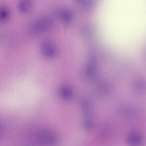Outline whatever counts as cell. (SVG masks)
I'll return each mask as SVG.
<instances>
[{"mask_svg":"<svg viewBox=\"0 0 146 146\" xmlns=\"http://www.w3.org/2000/svg\"><path fill=\"white\" fill-rule=\"evenodd\" d=\"M99 137L104 139H108L114 135V129L113 127L108 124H104L100 126L98 130Z\"/></svg>","mask_w":146,"mask_h":146,"instance_id":"cell-11","label":"cell"},{"mask_svg":"<svg viewBox=\"0 0 146 146\" xmlns=\"http://www.w3.org/2000/svg\"><path fill=\"white\" fill-rule=\"evenodd\" d=\"M80 108L86 115L90 114L94 110V104L92 100L88 97H83L80 101Z\"/></svg>","mask_w":146,"mask_h":146,"instance_id":"cell-10","label":"cell"},{"mask_svg":"<svg viewBox=\"0 0 146 146\" xmlns=\"http://www.w3.org/2000/svg\"><path fill=\"white\" fill-rule=\"evenodd\" d=\"M33 5V0H19L17 4V8L20 13L26 14L31 10Z\"/></svg>","mask_w":146,"mask_h":146,"instance_id":"cell-12","label":"cell"},{"mask_svg":"<svg viewBox=\"0 0 146 146\" xmlns=\"http://www.w3.org/2000/svg\"><path fill=\"white\" fill-rule=\"evenodd\" d=\"M3 129H4L3 125L2 123L0 121V135H1V134L2 133V132L3 131Z\"/></svg>","mask_w":146,"mask_h":146,"instance_id":"cell-18","label":"cell"},{"mask_svg":"<svg viewBox=\"0 0 146 146\" xmlns=\"http://www.w3.org/2000/svg\"><path fill=\"white\" fill-rule=\"evenodd\" d=\"M95 88L98 93L102 96L108 95L112 91V86L110 83L105 79H101L98 81L96 83Z\"/></svg>","mask_w":146,"mask_h":146,"instance_id":"cell-7","label":"cell"},{"mask_svg":"<svg viewBox=\"0 0 146 146\" xmlns=\"http://www.w3.org/2000/svg\"><path fill=\"white\" fill-rule=\"evenodd\" d=\"M80 32L83 38L90 39L95 34V27L91 23H86L82 26Z\"/></svg>","mask_w":146,"mask_h":146,"instance_id":"cell-14","label":"cell"},{"mask_svg":"<svg viewBox=\"0 0 146 146\" xmlns=\"http://www.w3.org/2000/svg\"><path fill=\"white\" fill-rule=\"evenodd\" d=\"M10 17V10L5 5L0 6V23H5Z\"/></svg>","mask_w":146,"mask_h":146,"instance_id":"cell-16","label":"cell"},{"mask_svg":"<svg viewBox=\"0 0 146 146\" xmlns=\"http://www.w3.org/2000/svg\"><path fill=\"white\" fill-rule=\"evenodd\" d=\"M73 1L81 9L85 11H90L94 7L92 0H73Z\"/></svg>","mask_w":146,"mask_h":146,"instance_id":"cell-15","label":"cell"},{"mask_svg":"<svg viewBox=\"0 0 146 146\" xmlns=\"http://www.w3.org/2000/svg\"><path fill=\"white\" fill-rule=\"evenodd\" d=\"M56 17L65 25L70 24L74 18L73 11L68 7H64L58 9L55 13Z\"/></svg>","mask_w":146,"mask_h":146,"instance_id":"cell-5","label":"cell"},{"mask_svg":"<svg viewBox=\"0 0 146 146\" xmlns=\"http://www.w3.org/2000/svg\"><path fill=\"white\" fill-rule=\"evenodd\" d=\"M143 135L140 131L134 130L128 134L126 141L130 145L137 146L141 143L143 141Z\"/></svg>","mask_w":146,"mask_h":146,"instance_id":"cell-8","label":"cell"},{"mask_svg":"<svg viewBox=\"0 0 146 146\" xmlns=\"http://www.w3.org/2000/svg\"><path fill=\"white\" fill-rule=\"evenodd\" d=\"M58 94L62 99L68 100L72 97L73 91L70 86L67 85H63L59 88Z\"/></svg>","mask_w":146,"mask_h":146,"instance_id":"cell-13","label":"cell"},{"mask_svg":"<svg viewBox=\"0 0 146 146\" xmlns=\"http://www.w3.org/2000/svg\"><path fill=\"white\" fill-rule=\"evenodd\" d=\"M119 112L122 117L127 120H136L140 115L138 108L130 103L123 104L119 108Z\"/></svg>","mask_w":146,"mask_h":146,"instance_id":"cell-3","label":"cell"},{"mask_svg":"<svg viewBox=\"0 0 146 146\" xmlns=\"http://www.w3.org/2000/svg\"><path fill=\"white\" fill-rule=\"evenodd\" d=\"M38 140L41 144L52 145L59 142V135L54 129H46L39 133Z\"/></svg>","mask_w":146,"mask_h":146,"instance_id":"cell-2","label":"cell"},{"mask_svg":"<svg viewBox=\"0 0 146 146\" xmlns=\"http://www.w3.org/2000/svg\"><path fill=\"white\" fill-rule=\"evenodd\" d=\"M132 92L137 95H141L145 91V81L143 78H137L133 81L131 84Z\"/></svg>","mask_w":146,"mask_h":146,"instance_id":"cell-9","label":"cell"},{"mask_svg":"<svg viewBox=\"0 0 146 146\" xmlns=\"http://www.w3.org/2000/svg\"><path fill=\"white\" fill-rule=\"evenodd\" d=\"M54 25L52 17L44 16L33 20L29 26V31L34 35H38L51 29Z\"/></svg>","mask_w":146,"mask_h":146,"instance_id":"cell-1","label":"cell"},{"mask_svg":"<svg viewBox=\"0 0 146 146\" xmlns=\"http://www.w3.org/2000/svg\"><path fill=\"white\" fill-rule=\"evenodd\" d=\"M40 51L42 55L48 59L53 58L57 54V48L51 41L44 42L41 46Z\"/></svg>","mask_w":146,"mask_h":146,"instance_id":"cell-6","label":"cell"},{"mask_svg":"<svg viewBox=\"0 0 146 146\" xmlns=\"http://www.w3.org/2000/svg\"><path fill=\"white\" fill-rule=\"evenodd\" d=\"M98 64L96 60L91 58L84 66L83 70V75L87 80L95 79L98 74Z\"/></svg>","mask_w":146,"mask_h":146,"instance_id":"cell-4","label":"cell"},{"mask_svg":"<svg viewBox=\"0 0 146 146\" xmlns=\"http://www.w3.org/2000/svg\"><path fill=\"white\" fill-rule=\"evenodd\" d=\"M82 126L86 130H90L94 126V120L93 117L87 114L82 121Z\"/></svg>","mask_w":146,"mask_h":146,"instance_id":"cell-17","label":"cell"}]
</instances>
